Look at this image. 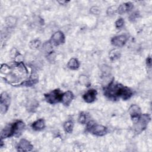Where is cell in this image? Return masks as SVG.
I'll use <instances>...</instances> for the list:
<instances>
[{"label": "cell", "mask_w": 152, "mask_h": 152, "mask_svg": "<svg viewBox=\"0 0 152 152\" xmlns=\"http://www.w3.org/2000/svg\"><path fill=\"white\" fill-rule=\"evenodd\" d=\"M0 71L2 78L14 86H23L30 77L28 76V70L23 62H15L11 66L5 64H2Z\"/></svg>", "instance_id": "obj_1"}, {"label": "cell", "mask_w": 152, "mask_h": 152, "mask_svg": "<svg viewBox=\"0 0 152 152\" xmlns=\"http://www.w3.org/2000/svg\"><path fill=\"white\" fill-rule=\"evenodd\" d=\"M103 92L104 95L111 100H117L119 99L126 100L133 95V93L129 88L121 84L115 83L113 79L107 86L104 88Z\"/></svg>", "instance_id": "obj_2"}, {"label": "cell", "mask_w": 152, "mask_h": 152, "mask_svg": "<svg viewBox=\"0 0 152 152\" xmlns=\"http://www.w3.org/2000/svg\"><path fill=\"white\" fill-rule=\"evenodd\" d=\"M87 131L96 136H103L107 132V128L102 125L88 122L87 124Z\"/></svg>", "instance_id": "obj_3"}, {"label": "cell", "mask_w": 152, "mask_h": 152, "mask_svg": "<svg viewBox=\"0 0 152 152\" xmlns=\"http://www.w3.org/2000/svg\"><path fill=\"white\" fill-rule=\"evenodd\" d=\"M151 118L148 114L145 113L141 115L138 122L135 123L134 130L137 134H139L144 131L147 126L148 124L150 122Z\"/></svg>", "instance_id": "obj_4"}, {"label": "cell", "mask_w": 152, "mask_h": 152, "mask_svg": "<svg viewBox=\"0 0 152 152\" xmlns=\"http://www.w3.org/2000/svg\"><path fill=\"white\" fill-rule=\"evenodd\" d=\"M62 93L59 89H55L50 92L45 94L46 101L49 104H56L61 102Z\"/></svg>", "instance_id": "obj_5"}, {"label": "cell", "mask_w": 152, "mask_h": 152, "mask_svg": "<svg viewBox=\"0 0 152 152\" xmlns=\"http://www.w3.org/2000/svg\"><path fill=\"white\" fill-rule=\"evenodd\" d=\"M25 124L21 121H17L11 124V135L12 137H20L25 129Z\"/></svg>", "instance_id": "obj_6"}, {"label": "cell", "mask_w": 152, "mask_h": 152, "mask_svg": "<svg viewBox=\"0 0 152 152\" xmlns=\"http://www.w3.org/2000/svg\"><path fill=\"white\" fill-rule=\"evenodd\" d=\"M11 98L7 92H3L0 97V110L2 115L5 114L10 105Z\"/></svg>", "instance_id": "obj_7"}, {"label": "cell", "mask_w": 152, "mask_h": 152, "mask_svg": "<svg viewBox=\"0 0 152 152\" xmlns=\"http://www.w3.org/2000/svg\"><path fill=\"white\" fill-rule=\"evenodd\" d=\"M65 42V35L61 31H56L52 34L50 40V43L52 45L58 46L62 45Z\"/></svg>", "instance_id": "obj_8"}, {"label": "cell", "mask_w": 152, "mask_h": 152, "mask_svg": "<svg viewBox=\"0 0 152 152\" xmlns=\"http://www.w3.org/2000/svg\"><path fill=\"white\" fill-rule=\"evenodd\" d=\"M132 121L135 124L139 120L141 116V111L140 107L137 104H132L128 110Z\"/></svg>", "instance_id": "obj_9"}, {"label": "cell", "mask_w": 152, "mask_h": 152, "mask_svg": "<svg viewBox=\"0 0 152 152\" xmlns=\"http://www.w3.org/2000/svg\"><path fill=\"white\" fill-rule=\"evenodd\" d=\"M33 146L30 141L26 139H21L17 146L18 151H30L33 150Z\"/></svg>", "instance_id": "obj_10"}, {"label": "cell", "mask_w": 152, "mask_h": 152, "mask_svg": "<svg viewBox=\"0 0 152 152\" xmlns=\"http://www.w3.org/2000/svg\"><path fill=\"white\" fill-rule=\"evenodd\" d=\"M128 40V37L125 34L119 35L113 37L111 39V43L116 47L123 46Z\"/></svg>", "instance_id": "obj_11"}, {"label": "cell", "mask_w": 152, "mask_h": 152, "mask_svg": "<svg viewBox=\"0 0 152 152\" xmlns=\"http://www.w3.org/2000/svg\"><path fill=\"white\" fill-rule=\"evenodd\" d=\"M97 93V91L94 89L88 90L86 93L84 94L83 96V99L87 103H92L96 100Z\"/></svg>", "instance_id": "obj_12"}, {"label": "cell", "mask_w": 152, "mask_h": 152, "mask_svg": "<svg viewBox=\"0 0 152 152\" xmlns=\"http://www.w3.org/2000/svg\"><path fill=\"white\" fill-rule=\"evenodd\" d=\"M74 99V94L72 91L68 90L62 93L61 102L65 106H68L71 103Z\"/></svg>", "instance_id": "obj_13"}, {"label": "cell", "mask_w": 152, "mask_h": 152, "mask_svg": "<svg viewBox=\"0 0 152 152\" xmlns=\"http://www.w3.org/2000/svg\"><path fill=\"white\" fill-rule=\"evenodd\" d=\"M133 7L134 5L131 2H127L120 5L117 9V11L119 14H122L130 11L133 8Z\"/></svg>", "instance_id": "obj_14"}, {"label": "cell", "mask_w": 152, "mask_h": 152, "mask_svg": "<svg viewBox=\"0 0 152 152\" xmlns=\"http://www.w3.org/2000/svg\"><path fill=\"white\" fill-rule=\"evenodd\" d=\"M45 127V122L43 119H39L34 122L31 125V128L35 131H41Z\"/></svg>", "instance_id": "obj_15"}, {"label": "cell", "mask_w": 152, "mask_h": 152, "mask_svg": "<svg viewBox=\"0 0 152 152\" xmlns=\"http://www.w3.org/2000/svg\"><path fill=\"white\" fill-rule=\"evenodd\" d=\"M67 66L71 70H76L80 67V62L77 59L72 58L68 61Z\"/></svg>", "instance_id": "obj_16"}, {"label": "cell", "mask_w": 152, "mask_h": 152, "mask_svg": "<svg viewBox=\"0 0 152 152\" xmlns=\"http://www.w3.org/2000/svg\"><path fill=\"white\" fill-rule=\"evenodd\" d=\"M64 131L67 132V133H71L73 131V128H74V123L72 121L69 120L66 121L64 124Z\"/></svg>", "instance_id": "obj_17"}, {"label": "cell", "mask_w": 152, "mask_h": 152, "mask_svg": "<svg viewBox=\"0 0 152 152\" xmlns=\"http://www.w3.org/2000/svg\"><path fill=\"white\" fill-rule=\"evenodd\" d=\"M121 56V52L119 50L115 49L109 52V58L111 61H113L119 59Z\"/></svg>", "instance_id": "obj_18"}, {"label": "cell", "mask_w": 152, "mask_h": 152, "mask_svg": "<svg viewBox=\"0 0 152 152\" xmlns=\"http://www.w3.org/2000/svg\"><path fill=\"white\" fill-rule=\"evenodd\" d=\"M86 119H87L86 114L84 112L80 113L78 118V122L81 124H85L86 122Z\"/></svg>", "instance_id": "obj_19"}, {"label": "cell", "mask_w": 152, "mask_h": 152, "mask_svg": "<svg viewBox=\"0 0 152 152\" xmlns=\"http://www.w3.org/2000/svg\"><path fill=\"white\" fill-rule=\"evenodd\" d=\"M40 45V42L38 39H35L31 41L30 43V46L32 49H37Z\"/></svg>", "instance_id": "obj_20"}, {"label": "cell", "mask_w": 152, "mask_h": 152, "mask_svg": "<svg viewBox=\"0 0 152 152\" xmlns=\"http://www.w3.org/2000/svg\"><path fill=\"white\" fill-rule=\"evenodd\" d=\"M115 27L117 29H120L122 28L124 25V20L122 18H118L116 21H115Z\"/></svg>", "instance_id": "obj_21"}, {"label": "cell", "mask_w": 152, "mask_h": 152, "mask_svg": "<svg viewBox=\"0 0 152 152\" xmlns=\"http://www.w3.org/2000/svg\"><path fill=\"white\" fill-rule=\"evenodd\" d=\"M146 64H147V66L149 68H151V58L150 56H148L147 58V60H146Z\"/></svg>", "instance_id": "obj_22"}, {"label": "cell", "mask_w": 152, "mask_h": 152, "mask_svg": "<svg viewBox=\"0 0 152 152\" xmlns=\"http://www.w3.org/2000/svg\"><path fill=\"white\" fill-rule=\"evenodd\" d=\"M115 13V10L112 9V7H110L108 8L107 11V14L109 15H112Z\"/></svg>", "instance_id": "obj_23"}, {"label": "cell", "mask_w": 152, "mask_h": 152, "mask_svg": "<svg viewBox=\"0 0 152 152\" xmlns=\"http://www.w3.org/2000/svg\"><path fill=\"white\" fill-rule=\"evenodd\" d=\"M58 2L61 5H65V4H67L68 2H69V1H58Z\"/></svg>", "instance_id": "obj_24"}]
</instances>
